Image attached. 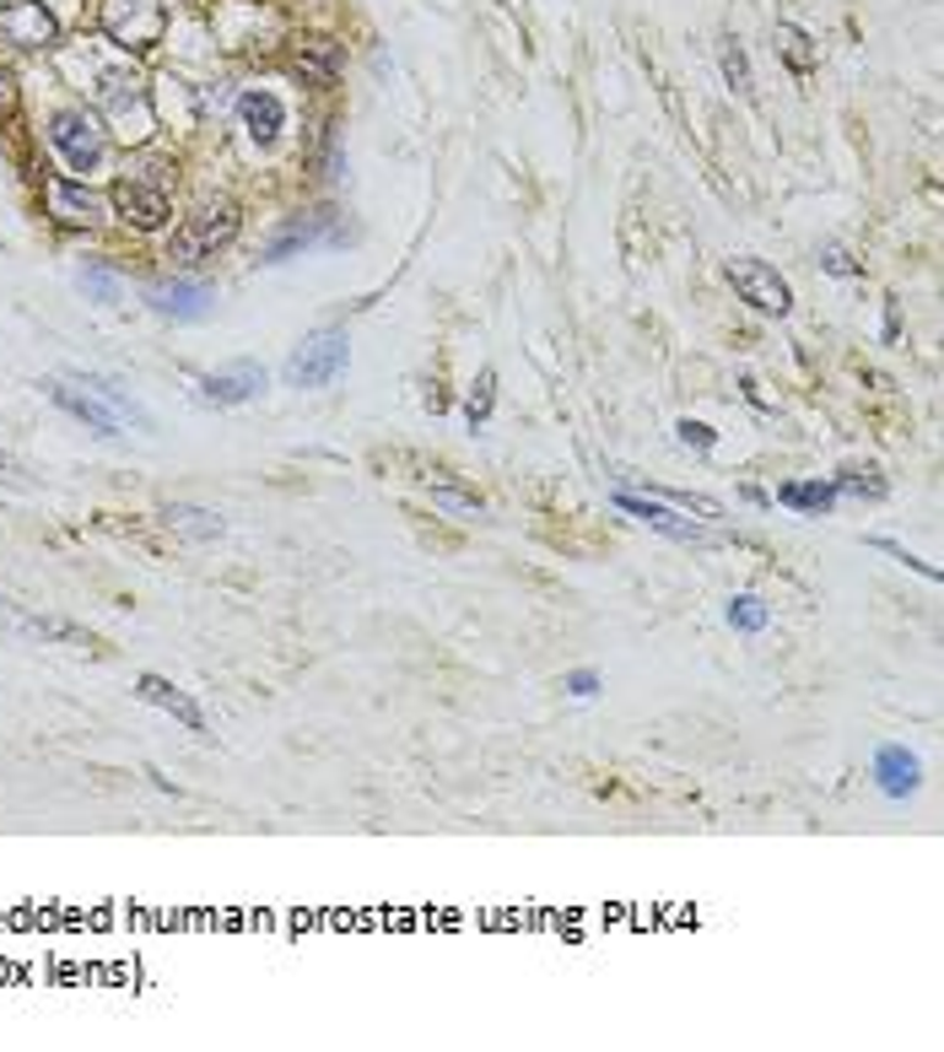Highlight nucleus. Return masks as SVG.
Returning <instances> with one entry per match:
<instances>
[{
    "label": "nucleus",
    "mask_w": 944,
    "mask_h": 1052,
    "mask_svg": "<svg viewBox=\"0 0 944 1052\" xmlns=\"http://www.w3.org/2000/svg\"><path fill=\"white\" fill-rule=\"evenodd\" d=\"M729 287L740 292V302H751V308H756V313H767V318L793 313V287H788L767 260H751V254L729 260Z\"/></svg>",
    "instance_id": "obj_7"
},
{
    "label": "nucleus",
    "mask_w": 944,
    "mask_h": 1052,
    "mask_svg": "<svg viewBox=\"0 0 944 1052\" xmlns=\"http://www.w3.org/2000/svg\"><path fill=\"white\" fill-rule=\"evenodd\" d=\"M329 222H335L329 211L287 222V227H281V233L270 238V249H265V265H287L292 254H309V249H318V243H340V233H335Z\"/></svg>",
    "instance_id": "obj_15"
},
{
    "label": "nucleus",
    "mask_w": 944,
    "mask_h": 1052,
    "mask_svg": "<svg viewBox=\"0 0 944 1052\" xmlns=\"http://www.w3.org/2000/svg\"><path fill=\"white\" fill-rule=\"evenodd\" d=\"M820 271H831V276H842V281H853V276H864V265L842 249V243H826L820 249Z\"/></svg>",
    "instance_id": "obj_29"
},
{
    "label": "nucleus",
    "mask_w": 944,
    "mask_h": 1052,
    "mask_svg": "<svg viewBox=\"0 0 944 1052\" xmlns=\"http://www.w3.org/2000/svg\"><path fill=\"white\" fill-rule=\"evenodd\" d=\"M81 292L98 298V302H119L125 287H119V276H114L109 265H87V271H81Z\"/></svg>",
    "instance_id": "obj_28"
},
{
    "label": "nucleus",
    "mask_w": 944,
    "mask_h": 1052,
    "mask_svg": "<svg viewBox=\"0 0 944 1052\" xmlns=\"http://www.w3.org/2000/svg\"><path fill=\"white\" fill-rule=\"evenodd\" d=\"M562 691H567V697H600V675H594V669H572V675L562 680Z\"/></svg>",
    "instance_id": "obj_32"
},
{
    "label": "nucleus",
    "mask_w": 944,
    "mask_h": 1052,
    "mask_svg": "<svg viewBox=\"0 0 944 1052\" xmlns=\"http://www.w3.org/2000/svg\"><path fill=\"white\" fill-rule=\"evenodd\" d=\"M778 502L793 508V513H804V518H826L836 508V486L831 480H783L778 486Z\"/></svg>",
    "instance_id": "obj_19"
},
{
    "label": "nucleus",
    "mask_w": 944,
    "mask_h": 1052,
    "mask_svg": "<svg viewBox=\"0 0 944 1052\" xmlns=\"http://www.w3.org/2000/svg\"><path fill=\"white\" fill-rule=\"evenodd\" d=\"M136 697H141V702H152V707H162L167 718H178L189 735H205V713H200V707H194V697H189V691H178L173 680H162V675H141V680H136Z\"/></svg>",
    "instance_id": "obj_16"
},
{
    "label": "nucleus",
    "mask_w": 944,
    "mask_h": 1052,
    "mask_svg": "<svg viewBox=\"0 0 944 1052\" xmlns=\"http://www.w3.org/2000/svg\"><path fill=\"white\" fill-rule=\"evenodd\" d=\"M98 109H103V120L114 125V136H119V141H130V147H147V141H152V130H158L152 103H147V82H141V76H130V71H109V76H103V87H98Z\"/></svg>",
    "instance_id": "obj_1"
},
{
    "label": "nucleus",
    "mask_w": 944,
    "mask_h": 1052,
    "mask_svg": "<svg viewBox=\"0 0 944 1052\" xmlns=\"http://www.w3.org/2000/svg\"><path fill=\"white\" fill-rule=\"evenodd\" d=\"M5 469H11V459H5V453H0V475H5Z\"/></svg>",
    "instance_id": "obj_35"
},
{
    "label": "nucleus",
    "mask_w": 944,
    "mask_h": 1052,
    "mask_svg": "<svg viewBox=\"0 0 944 1052\" xmlns=\"http://www.w3.org/2000/svg\"><path fill=\"white\" fill-rule=\"evenodd\" d=\"M345 362H351V340H345V329L324 324V329H314V335L292 351V362H287V384H292V389H324V384H335V378L345 373Z\"/></svg>",
    "instance_id": "obj_3"
},
{
    "label": "nucleus",
    "mask_w": 944,
    "mask_h": 1052,
    "mask_svg": "<svg viewBox=\"0 0 944 1052\" xmlns=\"http://www.w3.org/2000/svg\"><path fill=\"white\" fill-rule=\"evenodd\" d=\"M0 38L16 49H49L60 43V22L43 0H5L0 5Z\"/></svg>",
    "instance_id": "obj_9"
},
{
    "label": "nucleus",
    "mask_w": 944,
    "mask_h": 1052,
    "mask_svg": "<svg viewBox=\"0 0 944 1052\" xmlns=\"http://www.w3.org/2000/svg\"><path fill=\"white\" fill-rule=\"evenodd\" d=\"M675 438H680L685 449H702V453L718 443V433H713L707 422H691V416H685V422H675Z\"/></svg>",
    "instance_id": "obj_30"
},
{
    "label": "nucleus",
    "mask_w": 944,
    "mask_h": 1052,
    "mask_svg": "<svg viewBox=\"0 0 944 1052\" xmlns=\"http://www.w3.org/2000/svg\"><path fill=\"white\" fill-rule=\"evenodd\" d=\"M49 147L71 162V173H92V167L103 162V151H109V130H103V120L87 114V109H60V114L49 120Z\"/></svg>",
    "instance_id": "obj_4"
},
{
    "label": "nucleus",
    "mask_w": 944,
    "mask_h": 1052,
    "mask_svg": "<svg viewBox=\"0 0 944 1052\" xmlns=\"http://www.w3.org/2000/svg\"><path fill=\"white\" fill-rule=\"evenodd\" d=\"M194 389H200V405L227 411V405H243V400H254L265 389V367L260 362H232L227 373H205Z\"/></svg>",
    "instance_id": "obj_13"
},
{
    "label": "nucleus",
    "mask_w": 944,
    "mask_h": 1052,
    "mask_svg": "<svg viewBox=\"0 0 944 1052\" xmlns=\"http://www.w3.org/2000/svg\"><path fill=\"white\" fill-rule=\"evenodd\" d=\"M43 200H49V216H54L60 227H98L103 211H109V200L92 195V189L76 184V178H43Z\"/></svg>",
    "instance_id": "obj_10"
},
{
    "label": "nucleus",
    "mask_w": 944,
    "mask_h": 1052,
    "mask_svg": "<svg viewBox=\"0 0 944 1052\" xmlns=\"http://www.w3.org/2000/svg\"><path fill=\"white\" fill-rule=\"evenodd\" d=\"M874 551H885V556H896V562H907L912 573H923L929 584H940V567H934V562H918V556H912L907 546H896V540H874Z\"/></svg>",
    "instance_id": "obj_31"
},
{
    "label": "nucleus",
    "mask_w": 944,
    "mask_h": 1052,
    "mask_svg": "<svg viewBox=\"0 0 944 1052\" xmlns=\"http://www.w3.org/2000/svg\"><path fill=\"white\" fill-rule=\"evenodd\" d=\"M43 394H49V400H54V405H60L65 416L87 422V427H92L98 438H125V433H119V416H114V411H109V405H103V400H98V394H92L87 384H65V378H49V384H43Z\"/></svg>",
    "instance_id": "obj_12"
},
{
    "label": "nucleus",
    "mask_w": 944,
    "mask_h": 1052,
    "mask_svg": "<svg viewBox=\"0 0 944 1052\" xmlns=\"http://www.w3.org/2000/svg\"><path fill=\"white\" fill-rule=\"evenodd\" d=\"M831 486H836V497H869V502L885 497V480H880L874 469H842Z\"/></svg>",
    "instance_id": "obj_26"
},
{
    "label": "nucleus",
    "mask_w": 944,
    "mask_h": 1052,
    "mask_svg": "<svg viewBox=\"0 0 944 1052\" xmlns=\"http://www.w3.org/2000/svg\"><path fill=\"white\" fill-rule=\"evenodd\" d=\"M427 491H432V502L449 508V513H480V508H486V497H480L475 486H460V480H449V475H427Z\"/></svg>",
    "instance_id": "obj_23"
},
{
    "label": "nucleus",
    "mask_w": 944,
    "mask_h": 1052,
    "mask_svg": "<svg viewBox=\"0 0 944 1052\" xmlns=\"http://www.w3.org/2000/svg\"><path fill=\"white\" fill-rule=\"evenodd\" d=\"M491 405H496V373L486 367V373L475 378V389L465 394V422H470V427H486V422H491Z\"/></svg>",
    "instance_id": "obj_25"
},
{
    "label": "nucleus",
    "mask_w": 944,
    "mask_h": 1052,
    "mask_svg": "<svg viewBox=\"0 0 944 1052\" xmlns=\"http://www.w3.org/2000/svg\"><path fill=\"white\" fill-rule=\"evenodd\" d=\"M238 114H243V130H249L260 147H270V141L281 136V125H287V109H281L276 92H243V98H238Z\"/></svg>",
    "instance_id": "obj_18"
},
{
    "label": "nucleus",
    "mask_w": 944,
    "mask_h": 1052,
    "mask_svg": "<svg viewBox=\"0 0 944 1052\" xmlns=\"http://www.w3.org/2000/svg\"><path fill=\"white\" fill-rule=\"evenodd\" d=\"M292 71L303 76V87H335L340 82V43L329 33H303L292 38Z\"/></svg>",
    "instance_id": "obj_14"
},
{
    "label": "nucleus",
    "mask_w": 944,
    "mask_h": 1052,
    "mask_svg": "<svg viewBox=\"0 0 944 1052\" xmlns=\"http://www.w3.org/2000/svg\"><path fill=\"white\" fill-rule=\"evenodd\" d=\"M874 782H880L885 799H907L923 782V766H918V755L902 751V746H880V755H874Z\"/></svg>",
    "instance_id": "obj_17"
},
{
    "label": "nucleus",
    "mask_w": 944,
    "mask_h": 1052,
    "mask_svg": "<svg viewBox=\"0 0 944 1052\" xmlns=\"http://www.w3.org/2000/svg\"><path fill=\"white\" fill-rule=\"evenodd\" d=\"M103 33L119 49L147 54V49H158L162 33H167V11H162V0H103Z\"/></svg>",
    "instance_id": "obj_5"
},
{
    "label": "nucleus",
    "mask_w": 944,
    "mask_h": 1052,
    "mask_svg": "<svg viewBox=\"0 0 944 1052\" xmlns=\"http://www.w3.org/2000/svg\"><path fill=\"white\" fill-rule=\"evenodd\" d=\"M718 65H723V82L740 92V98H756V82H751V60L740 49V38H723L718 43Z\"/></svg>",
    "instance_id": "obj_24"
},
{
    "label": "nucleus",
    "mask_w": 944,
    "mask_h": 1052,
    "mask_svg": "<svg viewBox=\"0 0 944 1052\" xmlns=\"http://www.w3.org/2000/svg\"><path fill=\"white\" fill-rule=\"evenodd\" d=\"M616 508L631 513V518H642L647 529H658V535H664V540H675V546H713V540H718L702 518H685V513H680V508H669L664 497H647V491H631V486L616 491Z\"/></svg>",
    "instance_id": "obj_6"
},
{
    "label": "nucleus",
    "mask_w": 944,
    "mask_h": 1052,
    "mask_svg": "<svg viewBox=\"0 0 944 1052\" xmlns=\"http://www.w3.org/2000/svg\"><path fill=\"white\" fill-rule=\"evenodd\" d=\"M147 302H152V313H162V318L200 324L216 308V287H205V281H152L147 287Z\"/></svg>",
    "instance_id": "obj_11"
},
{
    "label": "nucleus",
    "mask_w": 944,
    "mask_h": 1052,
    "mask_svg": "<svg viewBox=\"0 0 944 1052\" xmlns=\"http://www.w3.org/2000/svg\"><path fill=\"white\" fill-rule=\"evenodd\" d=\"M778 54L788 60V71H798V76H809V71L820 65V49H815V38H809L804 27H793V22H783V27H778Z\"/></svg>",
    "instance_id": "obj_21"
},
{
    "label": "nucleus",
    "mask_w": 944,
    "mask_h": 1052,
    "mask_svg": "<svg viewBox=\"0 0 944 1052\" xmlns=\"http://www.w3.org/2000/svg\"><path fill=\"white\" fill-rule=\"evenodd\" d=\"M740 389H745V400H751V405H756V411H767V394H762V389H756V378H740Z\"/></svg>",
    "instance_id": "obj_34"
},
{
    "label": "nucleus",
    "mask_w": 944,
    "mask_h": 1052,
    "mask_svg": "<svg viewBox=\"0 0 944 1052\" xmlns=\"http://www.w3.org/2000/svg\"><path fill=\"white\" fill-rule=\"evenodd\" d=\"M109 211H114L125 227H136V233H158L162 222L173 216V200H167V189H162V184H147V178H119V184L109 189Z\"/></svg>",
    "instance_id": "obj_8"
},
{
    "label": "nucleus",
    "mask_w": 944,
    "mask_h": 1052,
    "mask_svg": "<svg viewBox=\"0 0 944 1052\" xmlns=\"http://www.w3.org/2000/svg\"><path fill=\"white\" fill-rule=\"evenodd\" d=\"M767 604L756 600V594H740V600H729V626L734 631H767Z\"/></svg>",
    "instance_id": "obj_27"
},
{
    "label": "nucleus",
    "mask_w": 944,
    "mask_h": 1052,
    "mask_svg": "<svg viewBox=\"0 0 944 1052\" xmlns=\"http://www.w3.org/2000/svg\"><path fill=\"white\" fill-rule=\"evenodd\" d=\"M238 227H243V211H238L232 200H211V205H200V211L173 233V254H167V260L200 265V260H211L216 249H227V243L238 238Z\"/></svg>",
    "instance_id": "obj_2"
},
{
    "label": "nucleus",
    "mask_w": 944,
    "mask_h": 1052,
    "mask_svg": "<svg viewBox=\"0 0 944 1052\" xmlns=\"http://www.w3.org/2000/svg\"><path fill=\"white\" fill-rule=\"evenodd\" d=\"M16 114V76L0 65V120H11Z\"/></svg>",
    "instance_id": "obj_33"
},
{
    "label": "nucleus",
    "mask_w": 944,
    "mask_h": 1052,
    "mask_svg": "<svg viewBox=\"0 0 944 1052\" xmlns=\"http://www.w3.org/2000/svg\"><path fill=\"white\" fill-rule=\"evenodd\" d=\"M162 524H167L173 535L194 540V546H205V540L222 535V518H216L211 508H189V502H167V508H162Z\"/></svg>",
    "instance_id": "obj_20"
},
{
    "label": "nucleus",
    "mask_w": 944,
    "mask_h": 1052,
    "mask_svg": "<svg viewBox=\"0 0 944 1052\" xmlns=\"http://www.w3.org/2000/svg\"><path fill=\"white\" fill-rule=\"evenodd\" d=\"M87 389H92V394H98V400H103V405H109L114 416H130V422H136L141 433H152V416L141 411V400H136L130 389H119L114 378H87Z\"/></svg>",
    "instance_id": "obj_22"
}]
</instances>
